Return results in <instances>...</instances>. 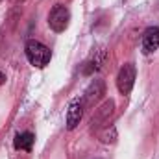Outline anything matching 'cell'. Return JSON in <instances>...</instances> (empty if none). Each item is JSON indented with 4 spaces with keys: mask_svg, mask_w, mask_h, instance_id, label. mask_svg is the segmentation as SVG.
I'll return each mask as SVG.
<instances>
[{
    "mask_svg": "<svg viewBox=\"0 0 159 159\" xmlns=\"http://www.w3.org/2000/svg\"><path fill=\"white\" fill-rule=\"evenodd\" d=\"M100 139H102V143H106V144H113V143L117 141V128H115V126L106 128L104 133L100 135Z\"/></svg>",
    "mask_w": 159,
    "mask_h": 159,
    "instance_id": "30bf717a",
    "label": "cell"
},
{
    "mask_svg": "<svg viewBox=\"0 0 159 159\" xmlns=\"http://www.w3.org/2000/svg\"><path fill=\"white\" fill-rule=\"evenodd\" d=\"M35 143V135L32 131H22V133H17L15 135V141H13V146L17 150H24V152H30L32 146Z\"/></svg>",
    "mask_w": 159,
    "mask_h": 159,
    "instance_id": "9c48e42d",
    "label": "cell"
},
{
    "mask_svg": "<svg viewBox=\"0 0 159 159\" xmlns=\"http://www.w3.org/2000/svg\"><path fill=\"white\" fill-rule=\"evenodd\" d=\"M135 74H137V70H135L133 63H124L120 67L119 74H117V89L122 96L131 93V89L135 85Z\"/></svg>",
    "mask_w": 159,
    "mask_h": 159,
    "instance_id": "3957f363",
    "label": "cell"
},
{
    "mask_svg": "<svg viewBox=\"0 0 159 159\" xmlns=\"http://www.w3.org/2000/svg\"><path fill=\"white\" fill-rule=\"evenodd\" d=\"M81 117H83V102L72 100L67 109V129H74L81 122Z\"/></svg>",
    "mask_w": 159,
    "mask_h": 159,
    "instance_id": "ba28073f",
    "label": "cell"
},
{
    "mask_svg": "<svg viewBox=\"0 0 159 159\" xmlns=\"http://www.w3.org/2000/svg\"><path fill=\"white\" fill-rule=\"evenodd\" d=\"M24 54H26L30 65L35 67V69H44L50 63V59H52V50L48 46H44L41 41H35V39L26 41Z\"/></svg>",
    "mask_w": 159,
    "mask_h": 159,
    "instance_id": "6da1fadb",
    "label": "cell"
},
{
    "mask_svg": "<svg viewBox=\"0 0 159 159\" xmlns=\"http://www.w3.org/2000/svg\"><path fill=\"white\" fill-rule=\"evenodd\" d=\"M106 57H107V54H106V50H104V48L94 50V52H93V56L83 63V67H81V74H83V76H91V74L98 72V70L104 67Z\"/></svg>",
    "mask_w": 159,
    "mask_h": 159,
    "instance_id": "8992f818",
    "label": "cell"
},
{
    "mask_svg": "<svg viewBox=\"0 0 159 159\" xmlns=\"http://www.w3.org/2000/svg\"><path fill=\"white\" fill-rule=\"evenodd\" d=\"M4 81H6V74H4V72H2V70H0V85H2V83H4Z\"/></svg>",
    "mask_w": 159,
    "mask_h": 159,
    "instance_id": "8fae6325",
    "label": "cell"
},
{
    "mask_svg": "<svg viewBox=\"0 0 159 159\" xmlns=\"http://www.w3.org/2000/svg\"><path fill=\"white\" fill-rule=\"evenodd\" d=\"M69 22H70V11L67 6L63 4H56L50 13H48V26L56 32V34H61L69 28Z\"/></svg>",
    "mask_w": 159,
    "mask_h": 159,
    "instance_id": "7a4b0ae2",
    "label": "cell"
},
{
    "mask_svg": "<svg viewBox=\"0 0 159 159\" xmlns=\"http://www.w3.org/2000/svg\"><path fill=\"white\" fill-rule=\"evenodd\" d=\"M159 48V28L150 26L143 34V52L144 54H154Z\"/></svg>",
    "mask_w": 159,
    "mask_h": 159,
    "instance_id": "52a82bcc",
    "label": "cell"
},
{
    "mask_svg": "<svg viewBox=\"0 0 159 159\" xmlns=\"http://www.w3.org/2000/svg\"><path fill=\"white\" fill-rule=\"evenodd\" d=\"M104 94H106V83H104V80H93L89 83V87L85 89V93H83V107L85 106L87 107L96 106L102 100Z\"/></svg>",
    "mask_w": 159,
    "mask_h": 159,
    "instance_id": "277c9868",
    "label": "cell"
},
{
    "mask_svg": "<svg viewBox=\"0 0 159 159\" xmlns=\"http://www.w3.org/2000/svg\"><path fill=\"white\" fill-rule=\"evenodd\" d=\"M113 111H115V102L109 98V100H106L100 107L94 109L93 119H91V128H93V129H98V128H102L104 124H107V122H109V117L113 115Z\"/></svg>",
    "mask_w": 159,
    "mask_h": 159,
    "instance_id": "5b68a950",
    "label": "cell"
}]
</instances>
